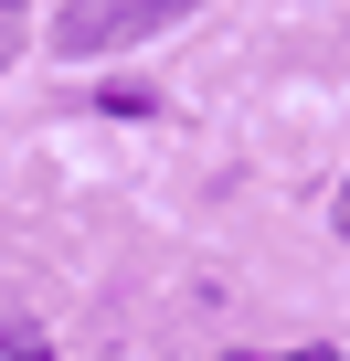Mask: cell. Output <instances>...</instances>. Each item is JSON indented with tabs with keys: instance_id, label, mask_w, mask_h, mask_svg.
I'll return each mask as SVG.
<instances>
[{
	"instance_id": "cell-1",
	"label": "cell",
	"mask_w": 350,
	"mask_h": 361,
	"mask_svg": "<svg viewBox=\"0 0 350 361\" xmlns=\"http://www.w3.org/2000/svg\"><path fill=\"white\" fill-rule=\"evenodd\" d=\"M181 11H202V0H64L54 54H117V43H149V32H170Z\"/></svg>"
},
{
	"instance_id": "cell-2",
	"label": "cell",
	"mask_w": 350,
	"mask_h": 361,
	"mask_svg": "<svg viewBox=\"0 0 350 361\" xmlns=\"http://www.w3.org/2000/svg\"><path fill=\"white\" fill-rule=\"evenodd\" d=\"M11 43H22V0H0V64H11Z\"/></svg>"
},
{
	"instance_id": "cell-3",
	"label": "cell",
	"mask_w": 350,
	"mask_h": 361,
	"mask_svg": "<svg viewBox=\"0 0 350 361\" xmlns=\"http://www.w3.org/2000/svg\"><path fill=\"white\" fill-rule=\"evenodd\" d=\"M223 361H329V350H223Z\"/></svg>"
},
{
	"instance_id": "cell-4",
	"label": "cell",
	"mask_w": 350,
	"mask_h": 361,
	"mask_svg": "<svg viewBox=\"0 0 350 361\" xmlns=\"http://www.w3.org/2000/svg\"><path fill=\"white\" fill-rule=\"evenodd\" d=\"M329 224H339V245H350V180H339V202H329Z\"/></svg>"
}]
</instances>
